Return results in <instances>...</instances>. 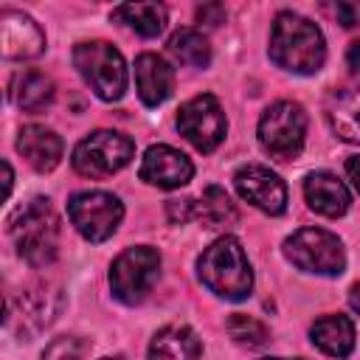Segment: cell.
Listing matches in <instances>:
<instances>
[{
    "mask_svg": "<svg viewBox=\"0 0 360 360\" xmlns=\"http://www.w3.org/2000/svg\"><path fill=\"white\" fill-rule=\"evenodd\" d=\"M270 59L278 68L301 76L318 73L326 59L321 28L301 14L281 11L273 20V31H270Z\"/></svg>",
    "mask_w": 360,
    "mask_h": 360,
    "instance_id": "cell-1",
    "label": "cell"
},
{
    "mask_svg": "<svg viewBox=\"0 0 360 360\" xmlns=\"http://www.w3.org/2000/svg\"><path fill=\"white\" fill-rule=\"evenodd\" d=\"M197 273L200 281L225 301H242L253 290V270L233 236H219L211 242L197 262Z\"/></svg>",
    "mask_w": 360,
    "mask_h": 360,
    "instance_id": "cell-2",
    "label": "cell"
},
{
    "mask_svg": "<svg viewBox=\"0 0 360 360\" xmlns=\"http://www.w3.org/2000/svg\"><path fill=\"white\" fill-rule=\"evenodd\" d=\"M8 231L14 236L17 253L31 264V267H48L56 253H59V217L51 205V200H31L25 208H20Z\"/></svg>",
    "mask_w": 360,
    "mask_h": 360,
    "instance_id": "cell-3",
    "label": "cell"
},
{
    "mask_svg": "<svg viewBox=\"0 0 360 360\" xmlns=\"http://www.w3.org/2000/svg\"><path fill=\"white\" fill-rule=\"evenodd\" d=\"M73 65L90 90L104 101H118L127 93V65L118 48L104 39L79 42L73 48Z\"/></svg>",
    "mask_w": 360,
    "mask_h": 360,
    "instance_id": "cell-4",
    "label": "cell"
},
{
    "mask_svg": "<svg viewBox=\"0 0 360 360\" xmlns=\"http://www.w3.org/2000/svg\"><path fill=\"white\" fill-rule=\"evenodd\" d=\"M135 155L132 138L115 132V129H96L87 138H82L73 149V169L82 177L90 180H104L124 169Z\"/></svg>",
    "mask_w": 360,
    "mask_h": 360,
    "instance_id": "cell-5",
    "label": "cell"
},
{
    "mask_svg": "<svg viewBox=\"0 0 360 360\" xmlns=\"http://www.w3.org/2000/svg\"><path fill=\"white\" fill-rule=\"evenodd\" d=\"M307 141V112L295 101H276L259 118V143L276 160H292Z\"/></svg>",
    "mask_w": 360,
    "mask_h": 360,
    "instance_id": "cell-6",
    "label": "cell"
},
{
    "mask_svg": "<svg viewBox=\"0 0 360 360\" xmlns=\"http://www.w3.org/2000/svg\"><path fill=\"white\" fill-rule=\"evenodd\" d=\"M284 256L304 273L340 276L346 267L343 245L323 228H301L284 242Z\"/></svg>",
    "mask_w": 360,
    "mask_h": 360,
    "instance_id": "cell-7",
    "label": "cell"
},
{
    "mask_svg": "<svg viewBox=\"0 0 360 360\" xmlns=\"http://www.w3.org/2000/svg\"><path fill=\"white\" fill-rule=\"evenodd\" d=\"M160 273V253L149 245L127 248L121 256H115L110 267V287L112 295L124 304H141L146 292L155 287Z\"/></svg>",
    "mask_w": 360,
    "mask_h": 360,
    "instance_id": "cell-8",
    "label": "cell"
},
{
    "mask_svg": "<svg viewBox=\"0 0 360 360\" xmlns=\"http://www.w3.org/2000/svg\"><path fill=\"white\" fill-rule=\"evenodd\" d=\"M68 217L87 242H104L124 219V205L107 191H79L68 202Z\"/></svg>",
    "mask_w": 360,
    "mask_h": 360,
    "instance_id": "cell-9",
    "label": "cell"
},
{
    "mask_svg": "<svg viewBox=\"0 0 360 360\" xmlns=\"http://www.w3.org/2000/svg\"><path fill=\"white\" fill-rule=\"evenodd\" d=\"M177 129L200 152H214L225 141L228 121H225V112H222L219 101L211 93H200V96L188 98L180 107V112H177Z\"/></svg>",
    "mask_w": 360,
    "mask_h": 360,
    "instance_id": "cell-10",
    "label": "cell"
},
{
    "mask_svg": "<svg viewBox=\"0 0 360 360\" xmlns=\"http://www.w3.org/2000/svg\"><path fill=\"white\" fill-rule=\"evenodd\" d=\"M62 307V295L51 284H28L20 290V295L8 298L6 323H20V335H34L37 329L48 326Z\"/></svg>",
    "mask_w": 360,
    "mask_h": 360,
    "instance_id": "cell-11",
    "label": "cell"
},
{
    "mask_svg": "<svg viewBox=\"0 0 360 360\" xmlns=\"http://www.w3.org/2000/svg\"><path fill=\"white\" fill-rule=\"evenodd\" d=\"M233 183H236V191L242 194V200H248L253 208H259L264 214H273V217L284 214V208H287V186L267 166L248 163L233 174Z\"/></svg>",
    "mask_w": 360,
    "mask_h": 360,
    "instance_id": "cell-12",
    "label": "cell"
},
{
    "mask_svg": "<svg viewBox=\"0 0 360 360\" xmlns=\"http://www.w3.org/2000/svg\"><path fill=\"white\" fill-rule=\"evenodd\" d=\"M0 51L8 59H34L45 51L42 28L22 11H0Z\"/></svg>",
    "mask_w": 360,
    "mask_h": 360,
    "instance_id": "cell-13",
    "label": "cell"
},
{
    "mask_svg": "<svg viewBox=\"0 0 360 360\" xmlns=\"http://www.w3.org/2000/svg\"><path fill=\"white\" fill-rule=\"evenodd\" d=\"M138 174H141V180H146L158 188H180L191 180L194 166L183 152H177L166 143H158V146L146 149Z\"/></svg>",
    "mask_w": 360,
    "mask_h": 360,
    "instance_id": "cell-14",
    "label": "cell"
},
{
    "mask_svg": "<svg viewBox=\"0 0 360 360\" xmlns=\"http://www.w3.org/2000/svg\"><path fill=\"white\" fill-rule=\"evenodd\" d=\"M135 84L146 107L163 104L174 90V70L158 53H141L135 59Z\"/></svg>",
    "mask_w": 360,
    "mask_h": 360,
    "instance_id": "cell-15",
    "label": "cell"
},
{
    "mask_svg": "<svg viewBox=\"0 0 360 360\" xmlns=\"http://www.w3.org/2000/svg\"><path fill=\"white\" fill-rule=\"evenodd\" d=\"M17 149L25 158V163L37 172H51L62 160V138L53 129L39 124H28L20 129Z\"/></svg>",
    "mask_w": 360,
    "mask_h": 360,
    "instance_id": "cell-16",
    "label": "cell"
},
{
    "mask_svg": "<svg viewBox=\"0 0 360 360\" xmlns=\"http://www.w3.org/2000/svg\"><path fill=\"white\" fill-rule=\"evenodd\" d=\"M332 132L349 143H360V87H338L323 104Z\"/></svg>",
    "mask_w": 360,
    "mask_h": 360,
    "instance_id": "cell-17",
    "label": "cell"
},
{
    "mask_svg": "<svg viewBox=\"0 0 360 360\" xmlns=\"http://www.w3.org/2000/svg\"><path fill=\"white\" fill-rule=\"evenodd\" d=\"M304 197H307V205L323 217H343L352 202L346 186L329 172H312L304 180Z\"/></svg>",
    "mask_w": 360,
    "mask_h": 360,
    "instance_id": "cell-18",
    "label": "cell"
},
{
    "mask_svg": "<svg viewBox=\"0 0 360 360\" xmlns=\"http://www.w3.org/2000/svg\"><path fill=\"white\" fill-rule=\"evenodd\" d=\"M202 343L194 329L183 323H172L155 332L149 343V360H197Z\"/></svg>",
    "mask_w": 360,
    "mask_h": 360,
    "instance_id": "cell-19",
    "label": "cell"
},
{
    "mask_svg": "<svg viewBox=\"0 0 360 360\" xmlns=\"http://www.w3.org/2000/svg\"><path fill=\"white\" fill-rule=\"evenodd\" d=\"M312 343L329 357H349L354 349V323L346 315H323L309 329Z\"/></svg>",
    "mask_w": 360,
    "mask_h": 360,
    "instance_id": "cell-20",
    "label": "cell"
},
{
    "mask_svg": "<svg viewBox=\"0 0 360 360\" xmlns=\"http://www.w3.org/2000/svg\"><path fill=\"white\" fill-rule=\"evenodd\" d=\"M11 96H14V101H17V107L22 112H42V110H48L53 104L56 90H53V82L45 73L25 70V73H20L14 79Z\"/></svg>",
    "mask_w": 360,
    "mask_h": 360,
    "instance_id": "cell-21",
    "label": "cell"
},
{
    "mask_svg": "<svg viewBox=\"0 0 360 360\" xmlns=\"http://www.w3.org/2000/svg\"><path fill=\"white\" fill-rule=\"evenodd\" d=\"M112 17L127 22L141 37H158L166 28V8L160 3H127V6H118Z\"/></svg>",
    "mask_w": 360,
    "mask_h": 360,
    "instance_id": "cell-22",
    "label": "cell"
},
{
    "mask_svg": "<svg viewBox=\"0 0 360 360\" xmlns=\"http://www.w3.org/2000/svg\"><path fill=\"white\" fill-rule=\"evenodd\" d=\"M169 51L174 59H180L188 68H208L211 65V45H208L205 34H200L197 28L174 31L169 39Z\"/></svg>",
    "mask_w": 360,
    "mask_h": 360,
    "instance_id": "cell-23",
    "label": "cell"
},
{
    "mask_svg": "<svg viewBox=\"0 0 360 360\" xmlns=\"http://www.w3.org/2000/svg\"><path fill=\"white\" fill-rule=\"evenodd\" d=\"M194 217L202 219L205 225L217 228V225H231L236 222V205L231 202V197L219 188V186H208L200 197V202H194Z\"/></svg>",
    "mask_w": 360,
    "mask_h": 360,
    "instance_id": "cell-24",
    "label": "cell"
},
{
    "mask_svg": "<svg viewBox=\"0 0 360 360\" xmlns=\"http://www.w3.org/2000/svg\"><path fill=\"white\" fill-rule=\"evenodd\" d=\"M225 329H228V335H231L236 343H242V346H248V349H259V346H264V343L270 340L267 326H264L259 318H253V315L233 312V315L225 321Z\"/></svg>",
    "mask_w": 360,
    "mask_h": 360,
    "instance_id": "cell-25",
    "label": "cell"
},
{
    "mask_svg": "<svg viewBox=\"0 0 360 360\" xmlns=\"http://www.w3.org/2000/svg\"><path fill=\"white\" fill-rule=\"evenodd\" d=\"M87 352V343L82 338H56L45 346L42 360H82Z\"/></svg>",
    "mask_w": 360,
    "mask_h": 360,
    "instance_id": "cell-26",
    "label": "cell"
},
{
    "mask_svg": "<svg viewBox=\"0 0 360 360\" xmlns=\"http://www.w3.org/2000/svg\"><path fill=\"white\" fill-rule=\"evenodd\" d=\"M332 14H335V20H338L343 28L360 25V3H354V0H340V3H335V6H332Z\"/></svg>",
    "mask_w": 360,
    "mask_h": 360,
    "instance_id": "cell-27",
    "label": "cell"
},
{
    "mask_svg": "<svg viewBox=\"0 0 360 360\" xmlns=\"http://www.w3.org/2000/svg\"><path fill=\"white\" fill-rule=\"evenodd\" d=\"M166 211H169V217H172L174 222L194 219V200H169Z\"/></svg>",
    "mask_w": 360,
    "mask_h": 360,
    "instance_id": "cell-28",
    "label": "cell"
},
{
    "mask_svg": "<svg viewBox=\"0 0 360 360\" xmlns=\"http://www.w3.org/2000/svg\"><path fill=\"white\" fill-rule=\"evenodd\" d=\"M197 20H200V25H202V22H205V25H219V22H225V8H222L219 3L200 6V8H197Z\"/></svg>",
    "mask_w": 360,
    "mask_h": 360,
    "instance_id": "cell-29",
    "label": "cell"
},
{
    "mask_svg": "<svg viewBox=\"0 0 360 360\" xmlns=\"http://www.w3.org/2000/svg\"><path fill=\"white\" fill-rule=\"evenodd\" d=\"M346 62H349V68L360 76V39H354V42L349 45V51H346Z\"/></svg>",
    "mask_w": 360,
    "mask_h": 360,
    "instance_id": "cell-30",
    "label": "cell"
},
{
    "mask_svg": "<svg viewBox=\"0 0 360 360\" xmlns=\"http://www.w3.org/2000/svg\"><path fill=\"white\" fill-rule=\"evenodd\" d=\"M346 172H349V180L354 183V188L360 191V155L346 160Z\"/></svg>",
    "mask_w": 360,
    "mask_h": 360,
    "instance_id": "cell-31",
    "label": "cell"
},
{
    "mask_svg": "<svg viewBox=\"0 0 360 360\" xmlns=\"http://www.w3.org/2000/svg\"><path fill=\"white\" fill-rule=\"evenodd\" d=\"M349 304H352V309L360 315V281L352 287V292H349Z\"/></svg>",
    "mask_w": 360,
    "mask_h": 360,
    "instance_id": "cell-32",
    "label": "cell"
},
{
    "mask_svg": "<svg viewBox=\"0 0 360 360\" xmlns=\"http://www.w3.org/2000/svg\"><path fill=\"white\" fill-rule=\"evenodd\" d=\"M3 172H6V194H11V180H14V174H11L8 160H3Z\"/></svg>",
    "mask_w": 360,
    "mask_h": 360,
    "instance_id": "cell-33",
    "label": "cell"
},
{
    "mask_svg": "<svg viewBox=\"0 0 360 360\" xmlns=\"http://www.w3.org/2000/svg\"><path fill=\"white\" fill-rule=\"evenodd\" d=\"M101 360H127V357H121V354H115V357H101Z\"/></svg>",
    "mask_w": 360,
    "mask_h": 360,
    "instance_id": "cell-34",
    "label": "cell"
},
{
    "mask_svg": "<svg viewBox=\"0 0 360 360\" xmlns=\"http://www.w3.org/2000/svg\"><path fill=\"white\" fill-rule=\"evenodd\" d=\"M262 360H284V357H262ZM295 360H301V357H295Z\"/></svg>",
    "mask_w": 360,
    "mask_h": 360,
    "instance_id": "cell-35",
    "label": "cell"
}]
</instances>
